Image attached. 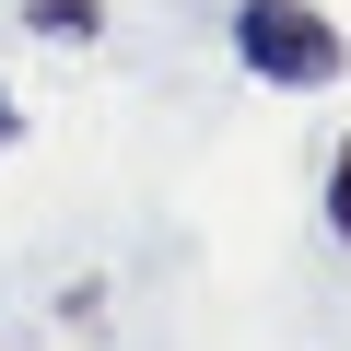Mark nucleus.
Listing matches in <instances>:
<instances>
[{
	"instance_id": "obj_1",
	"label": "nucleus",
	"mask_w": 351,
	"mask_h": 351,
	"mask_svg": "<svg viewBox=\"0 0 351 351\" xmlns=\"http://www.w3.org/2000/svg\"><path fill=\"white\" fill-rule=\"evenodd\" d=\"M234 59L258 82H281V94H316V82L351 71V47H339V24L316 0H234Z\"/></svg>"
},
{
	"instance_id": "obj_2",
	"label": "nucleus",
	"mask_w": 351,
	"mask_h": 351,
	"mask_svg": "<svg viewBox=\"0 0 351 351\" xmlns=\"http://www.w3.org/2000/svg\"><path fill=\"white\" fill-rule=\"evenodd\" d=\"M24 24H36V36H59V47H82V36L106 24V12H94V0H36V12H24Z\"/></svg>"
},
{
	"instance_id": "obj_3",
	"label": "nucleus",
	"mask_w": 351,
	"mask_h": 351,
	"mask_svg": "<svg viewBox=\"0 0 351 351\" xmlns=\"http://www.w3.org/2000/svg\"><path fill=\"white\" fill-rule=\"evenodd\" d=\"M328 223H339V246H351V141H339V164H328Z\"/></svg>"
},
{
	"instance_id": "obj_4",
	"label": "nucleus",
	"mask_w": 351,
	"mask_h": 351,
	"mask_svg": "<svg viewBox=\"0 0 351 351\" xmlns=\"http://www.w3.org/2000/svg\"><path fill=\"white\" fill-rule=\"evenodd\" d=\"M12 129H24V106H12V94H0V141H12Z\"/></svg>"
}]
</instances>
